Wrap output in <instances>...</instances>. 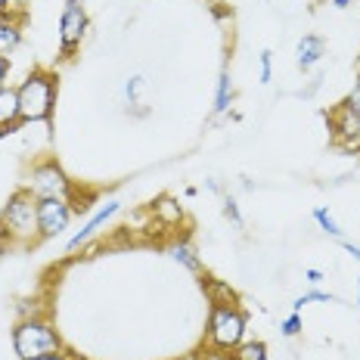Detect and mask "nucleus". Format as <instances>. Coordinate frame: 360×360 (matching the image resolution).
Listing matches in <instances>:
<instances>
[{
    "label": "nucleus",
    "mask_w": 360,
    "mask_h": 360,
    "mask_svg": "<svg viewBox=\"0 0 360 360\" xmlns=\"http://www.w3.org/2000/svg\"><path fill=\"white\" fill-rule=\"evenodd\" d=\"M19 94V122L22 124H50L56 112L59 81L47 69H32L16 84Z\"/></svg>",
    "instance_id": "obj_1"
},
{
    "label": "nucleus",
    "mask_w": 360,
    "mask_h": 360,
    "mask_svg": "<svg viewBox=\"0 0 360 360\" xmlns=\"http://www.w3.org/2000/svg\"><path fill=\"white\" fill-rule=\"evenodd\" d=\"M0 239L6 249H28V245L41 243L37 233V199L25 186H19L6 205L0 208Z\"/></svg>",
    "instance_id": "obj_2"
},
{
    "label": "nucleus",
    "mask_w": 360,
    "mask_h": 360,
    "mask_svg": "<svg viewBox=\"0 0 360 360\" xmlns=\"http://www.w3.org/2000/svg\"><path fill=\"white\" fill-rule=\"evenodd\" d=\"M249 314L239 304H212L208 311V323H205V339L208 348L217 354H230L239 345L249 339Z\"/></svg>",
    "instance_id": "obj_3"
},
{
    "label": "nucleus",
    "mask_w": 360,
    "mask_h": 360,
    "mask_svg": "<svg viewBox=\"0 0 360 360\" xmlns=\"http://www.w3.org/2000/svg\"><path fill=\"white\" fill-rule=\"evenodd\" d=\"M13 351L19 360H34L63 351V335L50 323V317H22L13 329Z\"/></svg>",
    "instance_id": "obj_4"
},
{
    "label": "nucleus",
    "mask_w": 360,
    "mask_h": 360,
    "mask_svg": "<svg viewBox=\"0 0 360 360\" xmlns=\"http://www.w3.org/2000/svg\"><path fill=\"white\" fill-rule=\"evenodd\" d=\"M25 190L34 199H69L72 202L78 186H75V180L65 174V168L56 159H41L28 168Z\"/></svg>",
    "instance_id": "obj_5"
},
{
    "label": "nucleus",
    "mask_w": 360,
    "mask_h": 360,
    "mask_svg": "<svg viewBox=\"0 0 360 360\" xmlns=\"http://www.w3.org/2000/svg\"><path fill=\"white\" fill-rule=\"evenodd\" d=\"M87 28H90V19H87L84 4H65L63 16H59V56L72 59L78 53L87 37Z\"/></svg>",
    "instance_id": "obj_6"
},
{
    "label": "nucleus",
    "mask_w": 360,
    "mask_h": 360,
    "mask_svg": "<svg viewBox=\"0 0 360 360\" xmlns=\"http://www.w3.org/2000/svg\"><path fill=\"white\" fill-rule=\"evenodd\" d=\"M72 217L75 208L69 199H37V233H41V243L63 236L69 230Z\"/></svg>",
    "instance_id": "obj_7"
},
{
    "label": "nucleus",
    "mask_w": 360,
    "mask_h": 360,
    "mask_svg": "<svg viewBox=\"0 0 360 360\" xmlns=\"http://www.w3.org/2000/svg\"><path fill=\"white\" fill-rule=\"evenodd\" d=\"M326 118H329V134H333V146L345 149V153H360V112L339 103Z\"/></svg>",
    "instance_id": "obj_8"
},
{
    "label": "nucleus",
    "mask_w": 360,
    "mask_h": 360,
    "mask_svg": "<svg viewBox=\"0 0 360 360\" xmlns=\"http://www.w3.org/2000/svg\"><path fill=\"white\" fill-rule=\"evenodd\" d=\"M118 212H122V202H118V199H109L106 205H100L96 212H90V214H87V221H84V227H81L78 233H72V236H69V243H65V255H75L78 249H84L90 239L100 236V230L106 227V224H109Z\"/></svg>",
    "instance_id": "obj_9"
},
{
    "label": "nucleus",
    "mask_w": 360,
    "mask_h": 360,
    "mask_svg": "<svg viewBox=\"0 0 360 360\" xmlns=\"http://www.w3.org/2000/svg\"><path fill=\"white\" fill-rule=\"evenodd\" d=\"M19 94L13 84L0 87V137L19 131Z\"/></svg>",
    "instance_id": "obj_10"
},
{
    "label": "nucleus",
    "mask_w": 360,
    "mask_h": 360,
    "mask_svg": "<svg viewBox=\"0 0 360 360\" xmlns=\"http://www.w3.org/2000/svg\"><path fill=\"white\" fill-rule=\"evenodd\" d=\"M22 47V16L0 13V56L10 59Z\"/></svg>",
    "instance_id": "obj_11"
},
{
    "label": "nucleus",
    "mask_w": 360,
    "mask_h": 360,
    "mask_svg": "<svg viewBox=\"0 0 360 360\" xmlns=\"http://www.w3.org/2000/svg\"><path fill=\"white\" fill-rule=\"evenodd\" d=\"M326 56V41L320 34H304L295 47V63L302 72H311L317 69V63Z\"/></svg>",
    "instance_id": "obj_12"
},
{
    "label": "nucleus",
    "mask_w": 360,
    "mask_h": 360,
    "mask_svg": "<svg viewBox=\"0 0 360 360\" xmlns=\"http://www.w3.org/2000/svg\"><path fill=\"white\" fill-rule=\"evenodd\" d=\"M168 255L177 261L180 267L190 270V274H196V276L205 274V264H202V258H199V249H196V243H193L190 236L174 239V243H171V249H168Z\"/></svg>",
    "instance_id": "obj_13"
},
{
    "label": "nucleus",
    "mask_w": 360,
    "mask_h": 360,
    "mask_svg": "<svg viewBox=\"0 0 360 360\" xmlns=\"http://www.w3.org/2000/svg\"><path fill=\"white\" fill-rule=\"evenodd\" d=\"M199 283H202V289H205V295H208V302L212 304H239L236 289H230L224 280H214V276L202 274Z\"/></svg>",
    "instance_id": "obj_14"
},
{
    "label": "nucleus",
    "mask_w": 360,
    "mask_h": 360,
    "mask_svg": "<svg viewBox=\"0 0 360 360\" xmlns=\"http://www.w3.org/2000/svg\"><path fill=\"white\" fill-rule=\"evenodd\" d=\"M233 100H236L233 78H230L227 69H221V75H217V87H214V115H224V112H230Z\"/></svg>",
    "instance_id": "obj_15"
},
{
    "label": "nucleus",
    "mask_w": 360,
    "mask_h": 360,
    "mask_svg": "<svg viewBox=\"0 0 360 360\" xmlns=\"http://www.w3.org/2000/svg\"><path fill=\"white\" fill-rule=\"evenodd\" d=\"M153 214L159 217L162 224H168V227H177L180 221H184V208L177 205L171 196H162V199H155L153 202Z\"/></svg>",
    "instance_id": "obj_16"
},
{
    "label": "nucleus",
    "mask_w": 360,
    "mask_h": 360,
    "mask_svg": "<svg viewBox=\"0 0 360 360\" xmlns=\"http://www.w3.org/2000/svg\"><path fill=\"white\" fill-rule=\"evenodd\" d=\"M267 357H270V348L261 339H245L236 351H230V360H267Z\"/></svg>",
    "instance_id": "obj_17"
},
{
    "label": "nucleus",
    "mask_w": 360,
    "mask_h": 360,
    "mask_svg": "<svg viewBox=\"0 0 360 360\" xmlns=\"http://www.w3.org/2000/svg\"><path fill=\"white\" fill-rule=\"evenodd\" d=\"M314 221H317V227L323 230L326 236H333V239H345V230L339 227V221H335V217L329 214V208H323V205L314 208Z\"/></svg>",
    "instance_id": "obj_18"
},
{
    "label": "nucleus",
    "mask_w": 360,
    "mask_h": 360,
    "mask_svg": "<svg viewBox=\"0 0 360 360\" xmlns=\"http://www.w3.org/2000/svg\"><path fill=\"white\" fill-rule=\"evenodd\" d=\"M314 302H320V304H335L339 298L329 295V292H323V289H311V292H304V295H298L295 302H292V311L302 314V311H304V304H314Z\"/></svg>",
    "instance_id": "obj_19"
},
{
    "label": "nucleus",
    "mask_w": 360,
    "mask_h": 360,
    "mask_svg": "<svg viewBox=\"0 0 360 360\" xmlns=\"http://www.w3.org/2000/svg\"><path fill=\"white\" fill-rule=\"evenodd\" d=\"M146 90V78L143 75H131V78L124 81V100L127 106H140V96H143Z\"/></svg>",
    "instance_id": "obj_20"
},
{
    "label": "nucleus",
    "mask_w": 360,
    "mask_h": 360,
    "mask_svg": "<svg viewBox=\"0 0 360 360\" xmlns=\"http://www.w3.org/2000/svg\"><path fill=\"white\" fill-rule=\"evenodd\" d=\"M280 333L286 335V339H298V335L304 333V320H302V314H295V311H292L289 317L280 323Z\"/></svg>",
    "instance_id": "obj_21"
},
{
    "label": "nucleus",
    "mask_w": 360,
    "mask_h": 360,
    "mask_svg": "<svg viewBox=\"0 0 360 360\" xmlns=\"http://www.w3.org/2000/svg\"><path fill=\"white\" fill-rule=\"evenodd\" d=\"M221 212L224 217H227L233 227H245V221H243V212H239V205H236V199L233 196H224V205H221Z\"/></svg>",
    "instance_id": "obj_22"
},
{
    "label": "nucleus",
    "mask_w": 360,
    "mask_h": 360,
    "mask_svg": "<svg viewBox=\"0 0 360 360\" xmlns=\"http://www.w3.org/2000/svg\"><path fill=\"white\" fill-rule=\"evenodd\" d=\"M258 65H261V84H270L274 81V50H261V56H258Z\"/></svg>",
    "instance_id": "obj_23"
},
{
    "label": "nucleus",
    "mask_w": 360,
    "mask_h": 360,
    "mask_svg": "<svg viewBox=\"0 0 360 360\" xmlns=\"http://www.w3.org/2000/svg\"><path fill=\"white\" fill-rule=\"evenodd\" d=\"M304 280H307V286H311V289H317L320 283L326 280V274H323V270H317V267H307L304 270Z\"/></svg>",
    "instance_id": "obj_24"
},
{
    "label": "nucleus",
    "mask_w": 360,
    "mask_h": 360,
    "mask_svg": "<svg viewBox=\"0 0 360 360\" xmlns=\"http://www.w3.org/2000/svg\"><path fill=\"white\" fill-rule=\"evenodd\" d=\"M339 245H342V249L348 252L354 261H360V245H354V243H351V239H339Z\"/></svg>",
    "instance_id": "obj_25"
},
{
    "label": "nucleus",
    "mask_w": 360,
    "mask_h": 360,
    "mask_svg": "<svg viewBox=\"0 0 360 360\" xmlns=\"http://www.w3.org/2000/svg\"><path fill=\"white\" fill-rule=\"evenodd\" d=\"M10 84V59L0 56V87Z\"/></svg>",
    "instance_id": "obj_26"
},
{
    "label": "nucleus",
    "mask_w": 360,
    "mask_h": 360,
    "mask_svg": "<svg viewBox=\"0 0 360 360\" xmlns=\"http://www.w3.org/2000/svg\"><path fill=\"white\" fill-rule=\"evenodd\" d=\"M34 360H72V354H69V351H53V354H44V357H34Z\"/></svg>",
    "instance_id": "obj_27"
},
{
    "label": "nucleus",
    "mask_w": 360,
    "mask_h": 360,
    "mask_svg": "<svg viewBox=\"0 0 360 360\" xmlns=\"http://www.w3.org/2000/svg\"><path fill=\"white\" fill-rule=\"evenodd\" d=\"M351 4H354V0H333L335 10H345V6H351Z\"/></svg>",
    "instance_id": "obj_28"
},
{
    "label": "nucleus",
    "mask_w": 360,
    "mask_h": 360,
    "mask_svg": "<svg viewBox=\"0 0 360 360\" xmlns=\"http://www.w3.org/2000/svg\"><path fill=\"white\" fill-rule=\"evenodd\" d=\"M0 13H13V0H0Z\"/></svg>",
    "instance_id": "obj_29"
},
{
    "label": "nucleus",
    "mask_w": 360,
    "mask_h": 360,
    "mask_svg": "<svg viewBox=\"0 0 360 360\" xmlns=\"http://www.w3.org/2000/svg\"><path fill=\"white\" fill-rule=\"evenodd\" d=\"M354 90H357V94H360V75H357V84H354Z\"/></svg>",
    "instance_id": "obj_30"
},
{
    "label": "nucleus",
    "mask_w": 360,
    "mask_h": 360,
    "mask_svg": "<svg viewBox=\"0 0 360 360\" xmlns=\"http://www.w3.org/2000/svg\"><path fill=\"white\" fill-rule=\"evenodd\" d=\"M65 4H81V0H65Z\"/></svg>",
    "instance_id": "obj_31"
},
{
    "label": "nucleus",
    "mask_w": 360,
    "mask_h": 360,
    "mask_svg": "<svg viewBox=\"0 0 360 360\" xmlns=\"http://www.w3.org/2000/svg\"><path fill=\"white\" fill-rule=\"evenodd\" d=\"M357 289H360V276H357Z\"/></svg>",
    "instance_id": "obj_32"
},
{
    "label": "nucleus",
    "mask_w": 360,
    "mask_h": 360,
    "mask_svg": "<svg viewBox=\"0 0 360 360\" xmlns=\"http://www.w3.org/2000/svg\"><path fill=\"white\" fill-rule=\"evenodd\" d=\"M357 307H360V295H357Z\"/></svg>",
    "instance_id": "obj_33"
}]
</instances>
